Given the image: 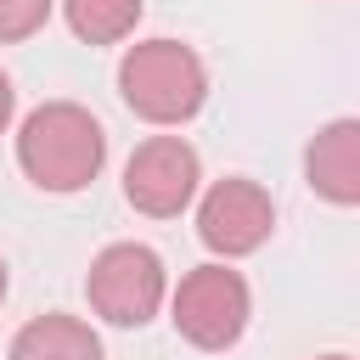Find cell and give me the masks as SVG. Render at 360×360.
<instances>
[{"instance_id":"obj_12","label":"cell","mask_w":360,"mask_h":360,"mask_svg":"<svg viewBox=\"0 0 360 360\" xmlns=\"http://www.w3.org/2000/svg\"><path fill=\"white\" fill-rule=\"evenodd\" d=\"M315 360H354V354H315Z\"/></svg>"},{"instance_id":"obj_6","label":"cell","mask_w":360,"mask_h":360,"mask_svg":"<svg viewBox=\"0 0 360 360\" xmlns=\"http://www.w3.org/2000/svg\"><path fill=\"white\" fill-rule=\"evenodd\" d=\"M270 231H276V202H270V191H264L259 180L231 174V180H214V186H208V197H202V208H197V236H202V248H214V253H225V259H242V253L264 248Z\"/></svg>"},{"instance_id":"obj_11","label":"cell","mask_w":360,"mask_h":360,"mask_svg":"<svg viewBox=\"0 0 360 360\" xmlns=\"http://www.w3.org/2000/svg\"><path fill=\"white\" fill-rule=\"evenodd\" d=\"M11 101H17V96H11V79L0 73V135H6V124H11Z\"/></svg>"},{"instance_id":"obj_4","label":"cell","mask_w":360,"mask_h":360,"mask_svg":"<svg viewBox=\"0 0 360 360\" xmlns=\"http://www.w3.org/2000/svg\"><path fill=\"white\" fill-rule=\"evenodd\" d=\"M248 315H253L248 281L225 264H197L174 287V326L197 349H231L248 332Z\"/></svg>"},{"instance_id":"obj_13","label":"cell","mask_w":360,"mask_h":360,"mask_svg":"<svg viewBox=\"0 0 360 360\" xmlns=\"http://www.w3.org/2000/svg\"><path fill=\"white\" fill-rule=\"evenodd\" d=\"M0 298H6V259H0Z\"/></svg>"},{"instance_id":"obj_3","label":"cell","mask_w":360,"mask_h":360,"mask_svg":"<svg viewBox=\"0 0 360 360\" xmlns=\"http://www.w3.org/2000/svg\"><path fill=\"white\" fill-rule=\"evenodd\" d=\"M84 292H90V309L112 326H146L169 292V276H163V259L146 248V242H112L96 253L90 276H84Z\"/></svg>"},{"instance_id":"obj_1","label":"cell","mask_w":360,"mask_h":360,"mask_svg":"<svg viewBox=\"0 0 360 360\" xmlns=\"http://www.w3.org/2000/svg\"><path fill=\"white\" fill-rule=\"evenodd\" d=\"M17 163L39 191H84L107 163V129L79 101H45L17 129Z\"/></svg>"},{"instance_id":"obj_7","label":"cell","mask_w":360,"mask_h":360,"mask_svg":"<svg viewBox=\"0 0 360 360\" xmlns=\"http://www.w3.org/2000/svg\"><path fill=\"white\" fill-rule=\"evenodd\" d=\"M304 180L315 197L338 202V208H354L360 202V124L354 118H332L309 152H304Z\"/></svg>"},{"instance_id":"obj_8","label":"cell","mask_w":360,"mask_h":360,"mask_svg":"<svg viewBox=\"0 0 360 360\" xmlns=\"http://www.w3.org/2000/svg\"><path fill=\"white\" fill-rule=\"evenodd\" d=\"M11 360H101V338L73 315H34L11 338Z\"/></svg>"},{"instance_id":"obj_5","label":"cell","mask_w":360,"mask_h":360,"mask_svg":"<svg viewBox=\"0 0 360 360\" xmlns=\"http://www.w3.org/2000/svg\"><path fill=\"white\" fill-rule=\"evenodd\" d=\"M197 180H202V163L180 135H152L124 163V197L152 219H174L197 197Z\"/></svg>"},{"instance_id":"obj_2","label":"cell","mask_w":360,"mask_h":360,"mask_svg":"<svg viewBox=\"0 0 360 360\" xmlns=\"http://www.w3.org/2000/svg\"><path fill=\"white\" fill-rule=\"evenodd\" d=\"M118 96L146 124H186L208 101V68L180 39H141L118 62Z\"/></svg>"},{"instance_id":"obj_9","label":"cell","mask_w":360,"mask_h":360,"mask_svg":"<svg viewBox=\"0 0 360 360\" xmlns=\"http://www.w3.org/2000/svg\"><path fill=\"white\" fill-rule=\"evenodd\" d=\"M62 11L84 45H118L141 22V0H62Z\"/></svg>"},{"instance_id":"obj_10","label":"cell","mask_w":360,"mask_h":360,"mask_svg":"<svg viewBox=\"0 0 360 360\" xmlns=\"http://www.w3.org/2000/svg\"><path fill=\"white\" fill-rule=\"evenodd\" d=\"M51 17V0H0V39H28Z\"/></svg>"}]
</instances>
